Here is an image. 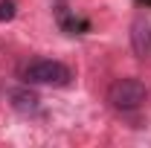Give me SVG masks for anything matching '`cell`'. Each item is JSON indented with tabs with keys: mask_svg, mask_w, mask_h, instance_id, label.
<instances>
[{
	"mask_svg": "<svg viewBox=\"0 0 151 148\" xmlns=\"http://www.w3.org/2000/svg\"><path fill=\"white\" fill-rule=\"evenodd\" d=\"M23 81L26 84H52V87H64L73 81V73L67 64L52 61V58H38L29 61L26 70H23Z\"/></svg>",
	"mask_w": 151,
	"mask_h": 148,
	"instance_id": "1",
	"label": "cell"
},
{
	"mask_svg": "<svg viewBox=\"0 0 151 148\" xmlns=\"http://www.w3.org/2000/svg\"><path fill=\"white\" fill-rule=\"evenodd\" d=\"M148 99V90L139 78H116L108 87V102L116 111H137Z\"/></svg>",
	"mask_w": 151,
	"mask_h": 148,
	"instance_id": "2",
	"label": "cell"
},
{
	"mask_svg": "<svg viewBox=\"0 0 151 148\" xmlns=\"http://www.w3.org/2000/svg\"><path fill=\"white\" fill-rule=\"evenodd\" d=\"M131 47L139 58H151V15H139L131 23Z\"/></svg>",
	"mask_w": 151,
	"mask_h": 148,
	"instance_id": "3",
	"label": "cell"
},
{
	"mask_svg": "<svg viewBox=\"0 0 151 148\" xmlns=\"http://www.w3.org/2000/svg\"><path fill=\"white\" fill-rule=\"evenodd\" d=\"M9 99H12V108L18 113H23V116L41 111V99H38V93H32L29 87H15V90L9 93Z\"/></svg>",
	"mask_w": 151,
	"mask_h": 148,
	"instance_id": "4",
	"label": "cell"
},
{
	"mask_svg": "<svg viewBox=\"0 0 151 148\" xmlns=\"http://www.w3.org/2000/svg\"><path fill=\"white\" fill-rule=\"evenodd\" d=\"M15 18V0H0V20Z\"/></svg>",
	"mask_w": 151,
	"mask_h": 148,
	"instance_id": "5",
	"label": "cell"
},
{
	"mask_svg": "<svg viewBox=\"0 0 151 148\" xmlns=\"http://www.w3.org/2000/svg\"><path fill=\"white\" fill-rule=\"evenodd\" d=\"M139 3H145V6H151V0H139Z\"/></svg>",
	"mask_w": 151,
	"mask_h": 148,
	"instance_id": "6",
	"label": "cell"
}]
</instances>
